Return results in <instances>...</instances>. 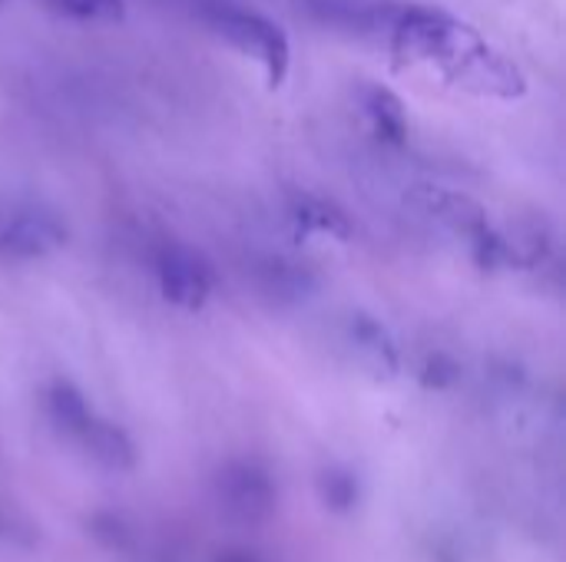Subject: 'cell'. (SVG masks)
Here are the masks:
<instances>
[{
    "mask_svg": "<svg viewBox=\"0 0 566 562\" xmlns=\"http://www.w3.org/2000/svg\"><path fill=\"white\" fill-rule=\"evenodd\" d=\"M424 63H434L454 86L478 96L521 99L527 93V76L521 73V66L451 13L434 33Z\"/></svg>",
    "mask_w": 566,
    "mask_h": 562,
    "instance_id": "obj_1",
    "label": "cell"
},
{
    "mask_svg": "<svg viewBox=\"0 0 566 562\" xmlns=\"http://www.w3.org/2000/svg\"><path fill=\"white\" fill-rule=\"evenodd\" d=\"M206 20L239 53L262 63L269 86H282V79L289 76V63H292V43L275 20H269L255 10L235 7V3H209Z\"/></svg>",
    "mask_w": 566,
    "mask_h": 562,
    "instance_id": "obj_2",
    "label": "cell"
},
{
    "mask_svg": "<svg viewBox=\"0 0 566 562\" xmlns=\"http://www.w3.org/2000/svg\"><path fill=\"white\" fill-rule=\"evenodd\" d=\"M156 282H159L163 298L169 305H176V308H186V311L202 308L216 291L212 265L199 252H192V248H186L179 242H169V245L159 248V255H156Z\"/></svg>",
    "mask_w": 566,
    "mask_h": 562,
    "instance_id": "obj_3",
    "label": "cell"
},
{
    "mask_svg": "<svg viewBox=\"0 0 566 562\" xmlns=\"http://www.w3.org/2000/svg\"><path fill=\"white\" fill-rule=\"evenodd\" d=\"M216 497L235 523H262L275 510L272 477L249 460L226 464L216 474Z\"/></svg>",
    "mask_w": 566,
    "mask_h": 562,
    "instance_id": "obj_4",
    "label": "cell"
},
{
    "mask_svg": "<svg viewBox=\"0 0 566 562\" xmlns=\"http://www.w3.org/2000/svg\"><path fill=\"white\" fill-rule=\"evenodd\" d=\"M66 229L43 209H20L0 225V252L13 258H43L63 248Z\"/></svg>",
    "mask_w": 566,
    "mask_h": 562,
    "instance_id": "obj_5",
    "label": "cell"
},
{
    "mask_svg": "<svg viewBox=\"0 0 566 562\" xmlns=\"http://www.w3.org/2000/svg\"><path fill=\"white\" fill-rule=\"evenodd\" d=\"M418 202L421 209L438 219L441 225H448L451 232L464 235L468 242H474L484 229H491L488 222V212L464 192H454V189H434V185H424L418 192Z\"/></svg>",
    "mask_w": 566,
    "mask_h": 562,
    "instance_id": "obj_6",
    "label": "cell"
},
{
    "mask_svg": "<svg viewBox=\"0 0 566 562\" xmlns=\"http://www.w3.org/2000/svg\"><path fill=\"white\" fill-rule=\"evenodd\" d=\"M348 341L358 351V358H361L365 368H371L381 378L398 374V368H401L398 344H395L391 331L378 318H371L365 311H355L352 321H348Z\"/></svg>",
    "mask_w": 566,
    "mask_h": 562,
    "instance_id": "obj_7",
    "label": "cell"
},
{
    "mask_svg": "<svg viewBox=\"0 0 566 562\" xmlns=\"http://www.w3.org/2000/svg\"><path fill=\"white\" fill-rule=\"evenodd\" d=\"M289 219L305 232H318V235H328L338 242H348L355 235V225L342 205H335L332 199L302 192V189L289 192Z\"/></svg>",
    "mask_w": 566,
    "mask_h": 562,
    "instance_id": "obj_8",
    "label": "cell"
},
{
    "mask_svg": "<svg viewBox=\"0 0 566 562\" xmlns=\"http://www.w3.org/2000/svg\"><path fill=\"white\" fill-rule=\"evenodd\" d=\"M358 103L368 116V123L375 126V132L388 142H405L408 136V109L405 103L381 83L365 79L358 86Z\"/></svg>",
    "mask_w": 566,
    "mask_h": 562,
    "instance_id": "obj_9",
    "label": "cell"
},
{
    "mask_svg": "<svg viewBox=\"0 0 566 562\" xmlns=\"http://www.w3.org/2000/svg\"><path fill=\"white\" fill-rule=\"evenodd\" d=\"M80 444L90 450L93 460H99L109 470H129L136 464V447H133L129 434L123 427L109 424V421L93 417L86 424V431L80 434Z\"/></svg>",
    "mask_w": 566,
    "mask_h": 562,
    "instance_id": "obj_10",
    "label": "cell"
},
{
    "mask_svg": "<svg viewBox=\"0 0 566 562\" xmlns=\"http://www.w3.org/2000/svg\"><path fill=\"white\" fill-rule=\"evenodd\" d=\"M46 411L50 421L56 424V431H63L66 437L80 441V434L86 431V424L96 417L86 404V397L70 384V381H53L46 391Z\"/></svg>",
    "mask_w": 566,
    "mask_h": 562,
    "instance_id": "obj_11",
    "label": "cell"
},
{
    "mask_svg": "<svg viewBox=\"0 0 566 562\" xmlns=\"http://www.w3.org/2000/svg\"><path fill=\"white\" fill-rule=\"evenodd\" d=\"M53 13L83 23H116L126 13V0H43Z\"/></svg>",
    "mask_w": 566,
    "mask_h": 562,
    "instance_id": "obj_12",
    "label": "cell"
},
{
    "mask_svg": "<svg viewBox=\"0 0 566 562\" xmlns=\"http://www.w3.org/2000/svg\"><path fill=\"white\" fill-rule=\"evenodd\" d=\"M318 490H322L325 507L335 513H348L358 503V480L345 467H325L318 474Z\"/></svg>",
    "mask_w": 566,
    "mask_h": 562,
    "instance_id": "obj_13",
    "label": "cell"
},
{
    "mask_svg": "<svg viewBox=\"0 0 566 562\" xmlns=\"http://www.w3.org/2000/svg\"><path fill=\"white\" fill-rule=\"evenodd\" d=\"M86 530L93 533V540H99V543L109 547V550H129V543H133L129 527H126L119 517H113V513H96V517H90Z\"/></svg>",
    "mask_w": 566,
    "mask_h": 562,
    "instance_id": "obj_14",
    "label": "cell"
},
{
    "mask_svg": "<svg viewBox=\"0 0 566 562\" xmlns=\"http://www.w3.org/2000/svg\"><path fill=\"white\" fill-rule=\"evenodd\" d=\"M461 378V368L448 358V354H431L424 364H421V381L431 384V388H448Z\"/></svg>",
    "mask_w": 566,
    "mask_h": 562,
    "instance_id": "obj_15",
    "label": "cell"
},
{
    "mask_svg": "<svg viewBox=\"0 0 566 562\" xmlns=\"http://www.w3.org/2000/svg\"><path fill=\"white\" fill-rule=\"evenodd\" d=\"M219 562H249V560H242V556H222Z\"/></svg>",
    "mask_w": 566,
    "mask_h": 562,
    "instance_id": "obj_16",
    "label": "cell"
},
{
    "mask_svg": "<svg viewBox=\"0 0 566 562\" xmlns=\"http://www.w3.org/2000/svg\"><path fill=\"white\" fill-rule=\"evenodd\" d=\"M0 3H3V0H0Z\"/></svg>",
    "mask_w": 566,
    "mask_h": 562,
    "instance_id": "obj_17",
    "label": "cell"
}]
</instances>
